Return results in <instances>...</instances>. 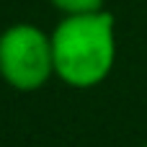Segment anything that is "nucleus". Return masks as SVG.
<instances>
[{"mask_svg":"<svg viewBox=\"0 0 147 147\" xmlns=\"http://www.w3.org/2000/svg\"><path fill=\"white\" fill-rule=\"evenodd\" d=\"M54 72L75 88L101 83L114 65V21L109 13L70 16L52 36Z\"/></svg>","mask_w":147,"mask_h":147,"instance_id":"nucleus-1","label":"nucleus"},{"mask_svg":"<svg viewBox=\"0 0 147 147\" xmlns=\"http://www.w3.org/2000/svg\"><path fill=\"white\" fill-rule=\"evenodd\" d=\"M54 70L52 41L39 28L16 26L0 39V72L18 90H36Z\"/></svg>","mask_w":147,"mask_h":147,"instance_id":"nucleus-2","label":"nucleus"},{"mask_svg":"<svg viewBox=\"0 0 147 147\" xmlns=\"http://www.w3.org/2000/svg\"><path fill=\"white\" fill-rule=\"evenodd\" d=\"M52 3L72 16H83V13H96L103 0H52Z\"/></svg>","mask_w":147,"mask_h":147,"instance_id":"nucleus-3","label":"nucleus"},{"mask_svg":"<svg viewBox=\"0 0 147 147\" xmlns=\"http://www.w3.org/2000/svg\"><path fill=\"white\" fill-rule=\"evenodd\" d=\"M145 147H147V145H145Z\"/></svg>","mask_w":147,"mask_h":147,"instance_id":"nucleus-4","label":"nucleus"}]
</instances>
